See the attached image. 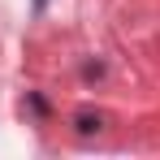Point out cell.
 I'll return each instance as SVG.
<instances>
[{
	"label": "cell",
	"mask_w": 160,
	"mask_h": 160,
	"mask_svg": "<svg viewBox=\"0 0 160 160\" xmlns=\"http://www.w3.org/2000/svg\"><path fill=\"white\" fill-rule=\"evenodd\" d=\"M74 130H78L82 138H87V134H100L104 130V117H100V112H78V117H74Z\"/></svg>",
	"instance_id": "6da1fadb"
},
{
	"label": "cell",
	"mask_w": 160,
	"mask_h": 160,
	"mask_svg": "<svg viewBox=\"0 0 160 160\" xmlns=\"http://www.w3.org/2000/svg\"><path fill=\"white\" fill-rule=\"evenodd\" d=\"M82 78H87V82H100V78H104V61H82Z\"/></svg>",
	"instance_id": "7a4b0ae2"
},
{
	"label": "cell",
	"mask_w": 160,
	"mask_h": 160,
	"mask_svg": "<svg viewBox=\"0 0 160 160\" xmlns=\"http://www.w3.org/2000/svg\"><path fill=\"white\" fill-rule=\"evenodd\" d=\"M26 104H30V112H35V117H43V112H48V100H43V95H35V91L26 95Z\"/></svg>",
	"instance_id": "3957f363"
},
{
	"label": "cell",
	"mask_w": 160,
	"mask_h": 160,
	"mask_svg": "<svg viewBox=\"0 0 160 160\" xmlns=\"http://www.w3.org/2000/svg\"><path fill=\"white\" fill-rule=\"evenodd\" d=\"M48 9V0H30V13H43Z\"/></svg>",
	"instance_id": "277c9868"
}]
</instances>
